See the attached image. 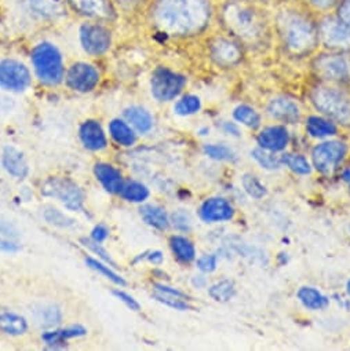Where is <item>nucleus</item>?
Segmentation results:
<instances>
[{
	"label": "nucleus",
	"instance_id": "1",
	"mask_svg": "<svg viewBox=\"0 0 350 351\" xmlns=\"http://www.w3.org/2000/svg\"><path fill=\"white\" fill-rule=\"evenodd\" d=\"M145 20L163 39H196L215 24V0H152Z\"/></svg>",
	"mask_w": 350,
	"mask_h": 351
},
{
	"label": "nucleus",
	"instance_id": "2",
	"mask_svg": "<svg viewBox=\"0 0 350 351\" xmlns=\"http://www.w3.org/2000/svg\"><path fill=\"white\" fill-rule=\"evenodd\" d=\"M270 14L273 36L285 54L301 60L320 50L317 16L301 0H277Z\"/></svg>",
	"mask_w": 350,
	"mask_h": 351
},
{
	"label": "nucleus",
	"instance_id": "3",
	"mask_svg": "<svg viewBox=\"0 0 350 351\" xmlns=\"http://www.w3.org/2000/svg\"><path fill=\"white\" fill-rule=\"evenodd\" d=\"M215 24L246 49L268 46L273 38L270 9L254 0H215Z\"/></svg>",
	"mask_w": 350,
	"mask_h": 351
},
{
	"label": "nucleus",
	"instance_id": "4",
	"mask_svg": "<svg viewBox=\"0 0 350 351\" xmlns=\"http://www.w3.org/2000/svg\"><path fill=\"white\" fill-rule=\"evenodd\" d=\"M24 25H53L71 14L64 0H13L12 12Z\"/></svg>",
	"mask_w": 350,
	"mask_h": 351
},
{
	"label": "nucleus",
	"instance_id": "5",
	"mask_svg": "<svg viewBox=\"0 0 350 351\" xmlns=\"http://www.w3.org/2000/svg\"><path fill=\"white\" fill-rule=\"evenodd\" d=\"M309 99L328 119L350 124V97L345 87L317 80L309 90Z\"/></svg>",
	"mask_w": 350,
	"mask_h": 351
},
{
	"label": "nucleus",
	"instance_id": "6",
	"mask_svg": "<svg viewBox=\"0 0 350 351\" xmlns=\"http://www.w3.org/2000/svg\"><path fill=\"white\" fill-rule=\"evenodd\" d=\"M31 62L38 80L47 87H56L65 79L64 56L58 46L50 40H42L31 51Z\"/></svg>",
	"mask_w": 350,
	"mask_h": 351
},
{
	"label": "nucleus",
	"instance_id": "7",
	"mask_svg": "<svg viewBox=\"0 0 350 351\" xmlns=\"http://www.w3.org/2000/svg\"><path fill=\"white\" fill-rule=\"evenodd\" d=\"M310 68L318 82L340 87L350 86V53L317 50L312 56Z\"/></svg>",
	"mask_w": 350,
	"mask_h": 351
},
{
	"label": "nucleus",
	"instance_id": "8",
	"mask_svg": "<svg viewBox=\"0 0 350 351\" xmlns=\"http://www.w3.org/2000/svg\"><path fill=\"white\" fill-rule=\"evenodd\" d=\"M207 53L215 66L221 69H233L244 61L246 47L235 38L221 31L209 38Z\"/></svg>",
	"mask_w": 350,
	"mask_h": 351
},
{
	"label": "nucleus",
	"instance_id": "9",
	"mask_svg": "<svg viewBox=\"0 0 350 351\" xmlns=\"http://www.w3.org/2000/svg\"><path fill=\"white\" fill-rule=\"evenodd\" d=\"M152 97L159 102L175 101L188 86V77L168 66H157L153 69L149 80Z\"/></svg>",
	"mask_w": 350,
	"mask_h": 351
},
{
	"label": "nucleus",
	"instance_id": "10",
	"mask_svg": "<svg viewBox=\"0 0 350 351\" xmlns=\"http://www.w3.org/2000/svg\"><path fill=\"white\" fill-rule=\"evenodd\" d=\"M320 49L350 53V27L340 21L336 14L317 16Z\"/></svg>",
	"mask_w": 350,
	"mask_h": 351
},
{
	"label": "nucleus",
	"instance_id": "11",
	"mask_svg": "<svg viewBox=\"0 0 350 351\" xmlns=\"http://www.w3.org/2000/svg\"><path fill=\"white\" fill-rule=\"evenodd\" d=\"M78 36L80 47L90 57L105 56L113 45V32L109 24L100 21H83Z\"/></svg>",
	"mask_w": 350,
	"mask_h": 351
},
{
	"label": "nucleus",
	"instance_id": "12",
	"mask_svg": "<svg viewBox=\"0 0 350 351\" xmlns=\"http://www.w3.org/2000/svg\"><path fill=\"white\" fill-rule=\"evenodd\" d=\"M42 195L62 203L71 211H83L86 195L71 178L50 177L42 185Z\"/></svg>",
	"mask_w": 350,
	"mask_h": 351
},
{
	"label": "nucleus",
	"instance_id": "13",
	"mask_svg": "<svg viewBox=\"0 0 350 351\" xmlns=\"http://www.w3.org/2000/svg\"><path fill=\"white\" fill-rule=\"evenodd\" d=\"M71 14L83 21H100L113 24L119 20V13L113 0H64Z\"/></svg>",
	"mask_w": 350,
	"mask_h": 351
},
{
	"label": "nucleus",
	"instance_id": "14",
	"mask_svg": "<svg viewBox=\"0 0 350 351\" xmlns=\"http://www.w3.org/2000/svg\"><path fill=\"white\" fill-rule=\"evenodd\" d=\"M32 84L30 68L20 60H0V90L9 93H24Z\"/></svg>",
	"mask_w": 350,
	"mask_h": 351
},
{
	"label": "nucleus",
	"instance_id": "15",
	"mask_svg": "<svg viewBox=\"0 0 350 351\" xmlns=\"http://www.w3.org/2000/svg\"><path fill=\"white\" fill-rule=\"evenodd\" d=\"M64 82L69 90L87 94L98 87L101 82V73L95 65L86 61H78L67 69Z\"/></svg>",
	"mask_w": 350,
	"mask_h": 351
},
{
	"label": "nucleus",
	"instance_id": "16",
	"mask_svg": "<svg viewBox=\"0 0 350 351\" xmlns=\"http://www.w3.org/2000/svg\"><path fill=\"white\" fill-rule=\"evenodd\" d=\"M347 154V145L340 141H328L318 143L312 150L313 167L321 173H331L343 161Z\"/></svg>",
	"mask_w": 350,
	"mask_h": 351
},
{
	"label": "nucleus",
	"instance_id": "17",
	"mask_svg": "<svg viewBox=\"0 0 350 351\" xmlns=\"http://www.w3.org/2000/svg\"><path fill=\"white\" fill-rule=\"evenodd\" d=\"M199 217L206 223L228 222L235 217V208L224 197L207 199L199 208Z\"/></svg>",
	"mask_w": 350,
	"mask_h": 351
},
{
	"label": "nucleus",
	"instance_id": "18",
	"mask_svg": "<svg viewBox=\"0 0 350 351\" xmlns=\"http://www.w3.org/2000/svg\"><path fill=\"white\" fill-rule=\"evenodd\" d=\"M266 110L269 116L281 123L294 124L301 119L299 105L292 98L285 95L275 97L273 99H270L266 106Z\"/></svg>",
	"mask_w": 350,
	"mask_h": 351
},
{
	"label": "nucleus",
	"instance_id": "19",
	"mask_svg": "<svg viewBox=\"0 0 350 351\" xmlns=\"http://www.w3.org/2000/svg\"><path fill=\"white\" fill-rule=\"evenodd\" d=\"M79 138L83 146L93 152L104 150L108 146L106 134L97 120H86L79 127Z\"/></svg>",
	"mask_w": 350,
	"mask_h": 351
},
{
	"label": "nucleus",
	"instance_id": "20",
	"mask_svg": "<svg viewBox=\"0 0 350 351\" xmlns=\"http://www.w3.org/2000/svg\"><path fill=\"white\" fill-rule=\"evenodd\" d=\"M257 142L259 147L269 150L272 153H276L287 147L290 142V134L284 125H270L264 128L258 134Z\"/></svg>",
	"mask_w": 350,
	"mask_h": 351
},
{
	"label": "nucleus",
	"instance_id": "21",
	"mask_svg": "<svg viewBox=\"0 0 350 351\" xmlns=\"http://www.w3.org/2000/svg\"><path fill=\"white\" fill-rule=\"evenodd\" d=\"M94 175L106 192L120 195V191L124 185V178L120 169L108 162H97L94 165Z\"/></svg>",
	"mask_w": 350,
	"mask_h": 351
},
{
	"label": "nucleus",
	"instance_id": "22",
	"mask_svg": "<svg viewBox=\"0 0 350 351\" xmlns=\"http://www.w3.org/2000/svg\"><path fill=\"white\" fill-rule=\"evenodd\" d=\"M2 165L8 173L19 180H25L30 175V164L21 150L14 146H6L2 154Z\"/></svg>",
	"mask_w": 350,
	"mask_h": 351
},
{
	"label": "nucleus",
	"instance_id": "23",
	"mask_svg": "<svg viewBox=\"0 0 350 351\" xmlns=\"http://www.w3.org/2000/svg\"><path fill=\"white\" fill-rule=\"evenodd\" d=\"M123 116L127 123H130L139 134H146L153 128V116L149 110L142 106L132 105L124 109Z\"/></svg>",
	"mask_w": 350,
	"mask_h": 351
},
{
	"label": "nucleus",
	"instance_id": "24",
	"mask_svg": "<svg viewBox=\"0 0 350 351\" xmlns=\"http://www.w3.org/2000/svg\"><path fill=\"white\" fill-rule=\"evenodd\" d=\"M170 248L174 254V256L177 258L181 263H191L196 259V248L195 244L185 236L180 234H174L168 240Z\"/></svg>",
	"mask_w": 350,
	"mask_h": 351
},
{
	"label": "nucleus",
	"instance_id": "25",
	"mask_svg": "<svg viewBox=\"0 0 350 351\" xmlns=\"http://www.w3.org/2000/svg\"><path fill=\"white\" fill-rule=\"evenodd\" d=\"M139 215L143 222L156 230H165L170 225V218L165 210L157 204H145L139 208Z\"/></svg>",
	"mask_w": 350,
	"mask_h": 351
},
{
	"label": "nucleus",
	"instance_id": "26",
	"mask_svg": "<svg viewBox=\"0 0 350 351\" xmlns=\"http://www.w3.org/2000/svg\"><path fill=\"white\" fill-rule=\"evenodd\" d=\"M109 134L117 145L124 147L132 146L137 141V135L131 125L121 119H113L109 123Z\"/></svg>",
	"mask_w": 350,
	"mask_h": 351
},
{
	"label": "nucleus",
	"instance_id": "27",
	"mask_svg": "<svg viewBox=\"0 0 350 351\" xmlns=\"http://www.w3.org/2000/svg\"><path fill=\"white\" fill-rule=\"evenodd\" d=\"M87 333V329L82 325H72L64 329H53L47 330L42 335V340L49 344V346H58L62 344L65 340L73 339V337H80Z\"/></svg>",
	"mask_w": 350,
	"mask_h": 351
},
{
	"label": "nucleus",
	"instance_id": "28",
	"mask_svg": "<svg viewBox=\"0 0 350 351\" xmlns=\"http://www.w3.org/2000/svg\"><path fill=\"white\" fill-rule=\"evenodd\" d=\"M306 131L313 138H327L336 135L338 128L331 119L321 116H309L306 120Z\"/></svg>",
	"mask_w": 350,
	"mask_h": 351
},
{
	"label": "nucleus",
	"instance_id": "29",
	"mask_svg": "<svg viewBox=\"0 0 350 351\" xmlns=\"http://www.w3.org/2000/svg\"><path fill=\"white\" fill-rule=\"evenodd\" d=\"M296 296L299 302L309 310H323L329 303L328 298L313 287H301L296 292Z\"/></svg>",
	"mask_w": 350,
	"mask_h": 351
},
{
	"label": "nucleus",
	"instance_id": "30",
	"mask_svg": "<svg viewBox=\"0 0 350 351\" xmlns=\"http://www.w3.org/2000/svg\"><path fill=\"white\" fill-rule=\"evenodd\" d=\"M0 330L12 336L24 335L28 330V321L16 313H0Z\"/></svg>",
	"mask_w": 350,
	"mask_h": 351
},
{
	"label": "nucleus",
	"instance_id": "31",
	"mask_svg": "<svg viewBox=\"0 0 350 351\" xmlns=\"http://www.w3.org/2000/svg\"><path fill=\"white\" fill-rule=\"evenodd\" d=\"M115 6L117 9L119 17H138V16H143L150 5L152 0H113Z\"/></svg>",
	"mask_w": 350,
	"mask_h": 351
},
{
	"label": "nucleus",
	"instance_id": "32",
	"mask_svg": "<svg viewBox=\"0 0 350 351\" xmlns=\"http://www.w3.org/2000/svg\"><path fill=\"white\" fill-rule=\"evenodd\" d=\"M35 319H36V324L40 325L42 328H46V329L56 328L62 321V311L58 306H54V304L42 306L39 310L35 311Z\"/></svg>",
	"mask_w": 350,
	"mask_h": 351
},
{
	"label": "nucleus",
	"instance_id": "33",
	"mask_svg": "<svg viewBox=\"0 0 350 351\" xmlns=\"http://www.w3.org/2000/svg\"><path fill=\"white\" fill-rule=\"evenodd\" d=\"M149 189L138 181H124L120 196L130 203H143L149 197Z\"/></svg>",
	"mask_w": 350,
	"mask_h": 351
},
{
	"label": "nucleus",
	"instance_id": "34",
	"mask_svg": "<svg viewBox=\"0 0 350 351\" xmlns=\"http://www.w3.org/2000/svg\"><path fill=\"white\" fill-rule=\"evenodd\" d=\"M233 119L237 123H242L243 125L248 128H258L261 125V114L250 105L242 104L233 109Z\"/></svg>",
	"mask_w": 350,
	"mask_h": 351
},
{
	"label": "nucleus",
	"instance_id": "35",
	"mask_svg": "<svg viewBox=\"0 0 350 351\" xmlns=\"http://www.w3.org/2000/svg\"><path fill=\"white\" fill-rule=\"evenodd\" d=\"M202 109V99L195 94H185L177 98L174 105V112L178 116H192Z\"/></svg>",
	"mask_w": 350,
	"mask_h": 351
},
{
	"label": "nucleus",
	"instance_id": "36",
	"mask_svg": "<svg viewBox=\"0 0 350 351\" xmlns=\"http://www.w3.org/2000/svg\"><path fill=\"white\" fill-rule=\"evenodd\" d=\"M209 295L215 302L226 303L236 295L235 282L231 280H221L209 288Z\"/></svg>",
	"mask_w": 350,
	"mask_h": 351
},
{
	"label": "nucleus",
	"instance_id": "37",
	"mask_svg": "<svg viewBox=\"0 0 350 351\" xmlns=\"http://www.w3.org/2000/svg\"><path fill=\"white\" fill-rule=\"evenodd\" d=\"M281 164L288 167L292 172L298 175H309L312 172V165L307 161V158L302 154H294V153H284L280 158Z\"/></svg>",
	"mask_w": 350,
	"mask_h": 351
},
{
	"label": "nucleus",
	"instance_id": "38",
	"mask_svg": "<svg viewBox=\"0 0 350 351\" xmlns=\"http://www.w3.org/2000/svg\"><path fill=\"white\" fill-rule=\"evenodd\" d=\"M203 152L206 156H209L213 160L217 161H231L235 162L237 160L236 153L233 149L224 143H207L203 146Z\"/></svg>",
	"mask_w": 350,
	"mask_h": 351
},
{
	"label": "nucleus",
	"instance_id": "39",
	"mask_svg": "<svg viewBox=\"0 0 350 351\" xmlns=\"http://www.w3.org/2000/svg\"><path fill=\"white\" fill-rule=\"evenodd\" d=\"M86 265H87L90 269H93V270H95L97 273H100V274H102L104 277H106L108 280H110L113 284L120 285V287H124V285H126L124 278H123L121 276H119L115 270H112V266H109L108 263L100 262V261H97V259L89 256V258H86Z\"/></svg>",
	"mask_w": 350,
	"mask_h": 351
},
{
	"label": "nucleus",
	"instance_id": "40",
	"mask_svg": "<svg viewBox=\"0 0 350 351\" xmlns=\"http://www.w3.org/2000/svg\"><path fill=\"white\" fill-rule=\"evenodd\" d=\"M242 185H243L246 193L250 197L255 199V200H261V199H264L266 196V188L262 185V182L253 173L243 175Z\"/></svg>",
	"mask_w": 350,
	"mask_h": 351
},
{
	"label": "nucleus",
	"instance_id": "41",
	"mask_svg": "<svg viewBox=\"0 0 350 351\" xmlns=\"http://www.w3.org/2000/svg\"><path fill=\"white\" fill-rule=\"evenodd\" d=\"M253 158L264 168L268 171H277L281 167V161L275 157V154L269 150H265L262 147H257L251 152Z\"/></svg>",
	"mask_w": 350,
	"mask_h": 351
},
{
	"label": "nucleus",
	"instance_id": "42",
	"mask_svg": "<svg viewBox=\"0 0 350 351\" xmlns=\"http://www.w3.org/2000/svg\"><path fill=\"white\" fill-rule=\"evenodd\" d=\"M153 298H154L157 302L163 303L164 306L171 307V308H175V310H180V311L194 310V306L191 304V300H187V299L175 298V296L165 295V293H161V292H157V291H154Z\"/></svg>",
	"mask_w": 350,
	"mask_h": 351
},
{
	"label": "nucleus",
	"instance_id": "43",
	"mask_svg": "<svg viewBox=\"0 0 350 351\" xmlns=\"http://www.w3.org/2000/svg\"><path fill=\"white\" fill-rule=\"evenodd\" d=\"M301 2L316 16H323L332 13L340 0H301Z\"/></svg>",
	"mask_w": 350,
	"mask_h": 351
},
{
	"label": "nucleus",
	"instance_id": "44",
	"mask_svg": "<svg viewBox=\"0 0 350 351\" xmlns=\"http://www.w3.org/2000/svg\"><path fill=\"white\" fill-rule=\"evenodd\" d=\"M80 244L84 247V248H87L89 251H91V252H94L95 255H98V258L101 259V261H104L105 263H108L109 266H112V267H116L117 265H116V262L112 259V256L109 255V252L101 245V243H97V241H94L93 239H80Z\"/></svg>",
	"mask_w": 350,
	"mask_h": 351
},
{
	"label": "nucleus",
	"instance_id": "45",
	"mask_svg": "<svg viewBox=\"0 0 350 351\" xmlns=\"http://www.w3.org/2000/svg\"><path fill=\"white\" fill-rule=\"evenodd\" d=\"M170 222L175 229L183 233H188L192 229V219H191V215L187 213V210L174 211L170 217Z\"/></svg>",
	"mask_w": 350,
	"mask_h": 351
},
{
	"label": "nucleus",
	"instance_id": "46",
	"mask_svg": "<svg viewBox=\"0 0 350 351\" xmlns=\"http://www.w3.org/2000/svg\"><path fill=\"white\" fill-rule=\"evenodd\" d=\"M45 219L49 223H51V225H54L57 228H69V226L73 225V219L72 218H69L68 215H65L60 210H56V208H51V207L46 208Z\"/></svg>",
	"mask_w": 350,
	"mask_h": 351
},
{
	"label": "nucleus",
	"instance_id": "47",
	"mask_svg": "<svg viewBox=\"0 0 350 351\" xmlns=\"http://www.w3.org/2000/svg\"><path fill=\"white\" fill-rule=\"evenodd\" d=\"M196 265H198V269L202 270L203 273H213L217 270L218 256L214 254H206L198 259Z\"/></svg>",
	"mask_w": 350,
	"mask_h": 351
},
{
	"label": "nucleus",
	"instance_id": "48",
	"mask_svg": "<svg viewBox=\"0 0 350 351\" xmlns=\"http://www.w3.org/2000/svg\"><path fill=\"white\" fill-rule=\"evenodd\" d=\"M153 288L154 291L157 292H161V293H165V295H171V296H175V298H181V299H187V300H194L189 295H187L185 292L177 289V288H172L170 285H165V284H161V282H156L153 284Z\"/></svg>",
	"mask_w": 350,
	"mask_h": 351
},
{
	"label": "nucleus",
	"instance_id": "49",
	"mask_svg": "<svg viewBox=\"0 0 350 351\" xmlns=\"http://www.w3.org/2000/svg\"><path fill=\"white\" fill-rule=\"evenodd\" d=\"M334 13L340 21L350 27V0H340Z\"/></svg>",
	"mask_w": 350,
	"mask_h": 351
},
{
	"label": "nucleus",
	"instance_id": "50",
	"mask_svg": "<svg viewBox=\"0 0 350 351\" xmlns=\"http://www.w3.org/2000/svg\"><path fill=\"white\" fill-rule=\"evenodd\" d=\"M120 302H123L130 310H132V311H139L141 310V304L131 296V295H128V293H126L124 291H120V289H115L113 292H112Z\"/></svg>",
	"mask_w": 350,
	"mask_h": 351
},
{
	"label": "nucleus",
	"instance_id": "51",
	"mask_svg": "<svg viewBox=\"0 0 350 351\" xmlns=\"http://www.w3.org/2000/svg\"><path fill=\"white\" fill-rule=\"evenodd\" d=\"M0 234L5 236L9 240H16L20 237L19 229L12 222L5 219H0Z\"/></svg>",
	"mask_w": 350,
	"mask_h": 351
},
{
	"label": "nucleus",
	"instance_id": "52",
	"mask_svg": "<svg viewBox=\"0 0 350 351\" xmlns=\"http://www.w3.org/2000/svg\"><path fill=\"white\" fill-rule=\"evenodd\" d=\"M108 236H109V229L105 225H97L91 232V239L97 243L105 241Z\"/></svg>",
	"mask_w": 350,
	"mask_h": 351
},
{
	"label": "nucleus",
	"instance_id": "53",
	"mask_svg": "<svg viewBox=\"0 0 350 351\" xmlns=\"http://www.w3.org/2000/svg\"><path fill=\"white\" fill-rule=\"evenodd\" d=\"M148 262L153 263V265H161L164 261V256L160 251H146V258Z\"/></svg>",
	"mask_w": 350,
	"mask_h": 351
},
{
	"label": "nucleus",
	"instance_id": "54",
	"mask_svg": "<svg viewBox=\"0 0 350 351\" xmlns=\"http://www.w3.org/2000/svg\"><path fill=\"white\" fill-rule=\"evenodd\" d=\"M20 247L14 244L12 240H0V251L3 252H17Z\"/></svg>",
	"mask_w": 350,
	"mask_h": 351
},
{
	"label": "nucleus",
	"instance_id": "55",
	"mask_svg": "<svg viewBox=\"0 0 350 351\" xmlns=\"http://www.w3.org/2000/svg\"><path fill=\"white\" fill-rule=\"evenodd\" d=\"M222 130L229 134V135H233V136H239L240 135V130L239 127L235 124V123H231V121H224L222 124Z\"/></svg>",
	"mask_w": 350,
	"mask_h": 351
},
{
	"label": "nucleus",
	"instance_id": "56",
	"mask_svg": "<svg viewBox=\"0 0 350 351\" xmlns=\"http://www.w3.org/2000/svg\"><path fill=\"white\" fill-rule=\"evenodd\" d=\"M192 284H194V287H196V288H205L206 284H207V280H206L205 276H195V277L192 278Z\"/></svg>",
	"mask_w": 350,
	"mask_h": 351
},
{
	"label": "nucleus",
	"instance_id": "57",
	"mask_svg": "<svg viewBox=\"0 0 350 351\" xmlns=\"http://www.w3.org/2000/svg\"><path fill=\"white\" fill-rule=\"evenodd\" d=\"M254 2H257V3H259V5H262V6H265V8H268V9H270L277 0H254Z\"/></svg>",
	"mask_w": 350,
	"mask_h": 351
},
{
	"label": "nucleus",
	"instance_id": "58",
	"mask_svg": "<svg viewBox=\"0 0 350 351\" xmlns=\"http://www.w3.org/2000/svg\"><path fill=\"white\" fill-rule=\"evenodd\" d=\"M342 180L349 185V188H350V169H345L343 172H342Z\"/></svg>",
	"mask_w": 350,
	"mask_h": 351
},
{
	"label": "nucleus",
	"instance_id": "59",
	"mask_svg": "<svg viewBox=\"0 0 350 351\" xmlns=\"http://www.w3.org/2000/svg\"><path fill=\"white\" fill-rule=\"evenodd\" d=\"M346 292H347V295L350 296V280H349L347 284H346Z\"/></svg>",
	"mask_w": 350,
	"mask_h": 351
}]
</instances>
